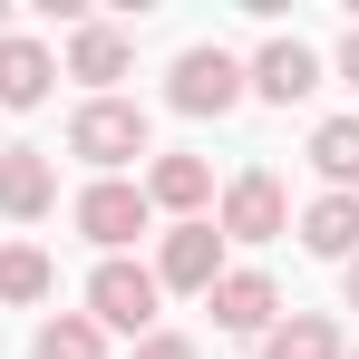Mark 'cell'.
<instances>
[{"label": "cell", "mask_w": 359, "mask_h": 359, "mask_svg": "<svg viewBox=\"0 0 359 359\" xmlns=\"http://www.w3.org/2000/svg\"><path fill=\"white\" fill-rule=\"evenodd\" d=\"M68 156H88L97 175L136 165V156H146V107H136V97H88V107L68 117Z\"/></svg>", "instance_id": "obj_1"}, {"label": "cell", "mask_w": 359, "mask_h": 359, "mask_svg": "<svg viewBox=\"0 0 359 359\" xmlns=\"http://www.w3.org/2000/svg\"><path fill=\"white\" fill-rule=\"evenodd\" d=\"M156 272H146V262H97V272H88V320H97V330H126V340H146V330H156Z\"/></svg>", "instance_id": "obj_2"}, {"label": "cell", "mask_w": 359, "mask_h": 359, "mask_svg": "<svg viewBox=\"0 0 359 359\" xmlns=\"http://www.w3.org/2000/svg\"><path fill=\"white\" fill-rule=\"evenodd\" d=\"M68 214H78V233H88L97 252H107V262H117L126 243L146 233V214H156V204H146V184H126V175H97L88 194H78V204H68Z\"/></svg>", "instance_id": "obj_3"}, {"label": "cell", "mask_w": 359, "mask_h": 359, "mask_svg": "<svg viewBox=\"0 0 359 359\" xmlns=\"http://www.w3.org/2000/svg\"><path fill=\"white\" fill-rule=\"evenodd\" d=\"M214 233H233V243H272V233H292L282 175H272V165H243V175L224 184V224H214Z\"/></svg>", "instance_id": "obj_4"}, {"label": "cell", "mask_w": 359, "mask_h": 359, "mask_svg": "<svg viewBox=\"0 0 359 359\" xmlns=\"http://www.w3.org/2000/svg\"><path fill=\"white\" fill-rule=\"evenodd\" d=\"M165 97H175L184 117H224V107L243 97V59L233 49H184L175 78H165Z\"/></svg>", "instance_id": "obj_5"}, {"label": "cell", "mask_w": 359, "mask_h": 359, "mask_svg": "<svg viewBox=\"0 0 359 359\" xmlns=\"http://www.w3.org/2000/svg\"><path fill=\"white\" fill-rule=\"evenodd\" d=\"M214 330H233V340H262L272 320H282V292H272V272H252V262H224V282H214Z\"/></svg>", "instance_id": "obj_6"}, {"label": "cell", "mask_w": 359, "mask_h": 359, "mask_svg": "<svg viewBox=\"0 0 359 359\" xmlns=\"http://www.w3.org/2000/svg\"><path fill=\"white\" fill-rule=\"evenodd\" d=\"M224 282V233L214 224H175L156 252V292H214Z\"/></svg>", "instance_id": "obj_7"}, {"label": "cell", "mask_w": 359, "mask_h": 359, "mask_svg": "<svg viewBox=\"0 0 359 359\" xmlns=\"http://www.w3.org/2000/svg\"><path fill=\"white\" fill-rule=\"evenodd\" d=\"M49 204H59V165L39 146H0V214L10 224H39Z\"/></svg>", "instance_id": "obj_8"}, {"label": "cell", "mask_w": 359, "mask_h": 359, "mask_svg": "<svg viewBox=\"0 0 359 359\" xmlns=\"http://www.w3.org/2000/svg\"><path fill=\"white\" fill-rule=\"evenodd\" d=\"M243 88H262L272 107H301V97L320 88V59H311L301 39H262V49H252V68H243Z\"/></svg>", "instance_id": "obj_9"}, {"label": "cell", "mask_w": 359, "mask_h": 359, "mask_svg": "<svg viewBox=\"0 0 359 359\" xmlns=\"http://www.w3.org/2000/svg\"><path fill=\"white\" fill-rule=\"evenodd\" d=\"M146 204H165L175 224H204V204H214V165H204V156H156V165H146Z\"/></svg>", "instance_id": "obj_10"}, {"label": "cell", "mask_w": 359, "mask_h": 359, "mask_svg": "<svg viewBox=\"0 0 359 359\" xmlns=\"http://www.w3.org/2000/svg\"><path fill=\"white\" fill-rule=\"evenodd\" d=\"M49 78H59V59H49L39 39H20V29L0 39V107H39V97H49Z\"/></svg>", "instance_id": "obj_11"}, {"label": "cell", "mask_w": 359, "mask_h": 359, "mask_svg": "<svg viewBox=\"0 0 359 359\" xmlns=\"http://www.w3.org/2000/svg\"><path fill=\"white\" fill-rule=\"evenodd\" d=\"M68 78H88V88L107 97V78H126V29H107V20H78V29H68Z\"/></svg>", "instance_id": "obj_12"}, {"label": "cell", "mask_w": 359, "mask_h": 359, "mask_svg": "<svg viewBox=\"0 0 359 359\" xmlns=\"http://www.w3.org/2000/svg\"><path fill=\"white\" fill-rule=\"evenodd\" d=\"M301 243L330 252V262H350V252H359V194H320V204L301 214Z\"/></svg>", "instance_id": "obj_13"}, {"label": "cell", "mask_w": 359, "mask_h": 359, "mask_svg": "<svg viewBox=\"0 0 359 359\" xmlns=\"http://www.w3.org/2000/svg\"><path fill=\"white\" fill-rule=\"evenodd\" d=\"M262 359H340V330H330L320 311H292V320L262 330Z\"/></svg>", "instance_id": "obj_14"}, {"label": "cell", "mask_w": 359, "mask_h": 359, "mask_svg": "<svg viewBox=\"0 0 359 359\" xmlns=\"http://www.w3.org/2000/svg\"><path fill=\"white\" fill-rule=\"evenodd\" d=\"M311 165H320L330 194H359V117H330V126H320V136H311Z\"/></svg>", "instance_id": "obj_15"}, {"label": "cell", "mask_w": 359, "mask_h": 359, "mask_svg": "<svg viewBox=\"0 0 359 359\" xmlns=\"http://www.w3.org/2000/svg\"><path fill=\"white\" fill-rule=\"evenodd\" d=\"M29 359H107V330H97L88 311H59V320L29 340Z\"/></svg>", "instance_id": "obj_16"}, {"label": "cell", "mask_w": 359, "mask_h": 359, "mask_svg": "<svg viewBox=\"0 0 359 359\" xmlns=\"http://www.w3.org/2000/svg\"><path fill=\"white\" fill-rule=\"evenodd\" d=\"M49 252L39 243H0V301H49Z\"/></svg>", "instance_id": "obj_17"}, {"label": "cell", "mask_w": 359, "mask_h": 359, "mask_svg": "<svg viewBox=\"0 0 359 359\" xmlns=\"http://www.w3.org/2000/svg\"><path fill=\"white\" fill-rule=\"evenodd\" d=\"M136 359H204V350H194L184 330H146V340H136Z\"/></svg>", "instance_id": "obj_18"}, {"label": "cell", "mask_w": 359, "mask_h": 359, "mask_svg": "<svg viewBox=\"0 0 359 359\" xmlns=\"http://www.w3.org/2000/svg\"><path fill=\"white\" fill-rule=\"evenodd\" d=\"M340 78H350V88H359V29H350V39H340Z\"/></svg>", "instance_id": "obj_19"}, {"label": "cell", "mask_w": 359, "mask_h": 359, "mask_svg": "<svg viewBox=\"0 0 359 359\" xmlns=\"http://www.w3.org/2000/svg\"><path fill=\"white\" fill-rule=\"evenodd\" d=\"M340 282H350V311H359V252H350V272H340Z\"/></svg>", "instance_id": "obj_20"}, {"label": "cell", "mask_w": 359, "mask_h": 359, "mask_svg": "<svg viewBox=\"0 0 359 359\" xmlns=\"http://www.w3.org/2000/svg\"><path fill=\"white\" fill-rule=\"evenodd\" d=\"M0 39H10V10H0Z\"/></svg>", "instance_id": "obj_21"}, {"label": "cell", "mask_w": 359, "mask_h": 359, "mask_svg": "<svg viewBox=\"0 0 359 359\" xmlns=\"http://www.w3.org/2000/svg\"><path fill=\"white\" fill-rule=\"evenodd\" d=\"M350 359H359V350H350Z\"/></svg>", "instance_id": "obj_22"}]
</instances>
